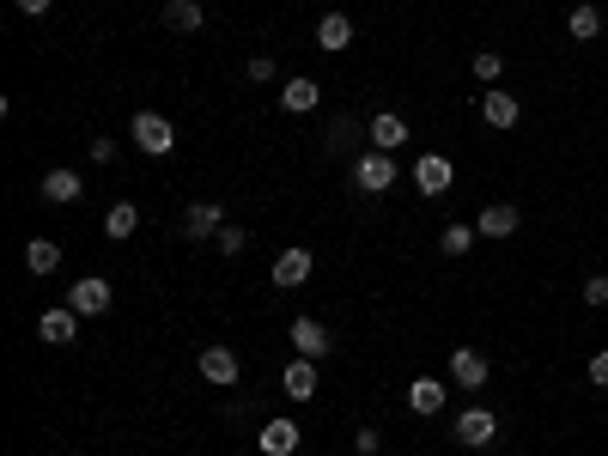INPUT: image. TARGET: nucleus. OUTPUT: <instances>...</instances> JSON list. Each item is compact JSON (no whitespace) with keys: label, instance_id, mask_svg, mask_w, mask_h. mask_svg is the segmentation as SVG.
Instances as JSON below:
<instances>
[{"label":"nucleus","instance_id":"nucleus-2","mask_svg":"<svg viewBox=\"0 0 608 456\" xmlns=\"http://www.w3.org/2000/svg\"><path fill=\"white\" fill-rule=\"evenodd\" d=\"M353 183H359L365 195H384V189L396 183V159H390V152H377V146H371L365 159L353 165Z\"/></svg>","mask_w":608,"mask_h":456},{"label":"nucleus","instance_id":"nucleus-28","mask_svg":"<svg viewBox=\"0 0 608 456\" xmlns=\"http://www.w3.org/2000/svg\"><path fill=\"white\" fill-rule=\"evenodd\" d=\"M353 450H359V456H377V450H384V432H377V426H359V432H353Z\"/></svg>","mask_w":608,"mask_h":456},{"label":"nucleus","instance_id":"nucleus-17","mask_svg":"<svg viewBox=\"0 0 608 456\" xmlns=\"http://www.w3.org/2000/svg\"><path fill=\"white\" fill-rule=\"evenodd\" d=\"M365 134H371V146H377V152H396V146L408 140V122L384 110V116H371V128H365Z\"/></svg>","mask_w":608,"mask_h":456},{"label":"nucleus","instance_id":"nucleus-11","mask_svg":"<svg viewBox=\"0 0 608 456\" xmlns=\"http://www.w3.org/2000/svg\"><path fill=\"white\" fill-rule=\"evenodd\" d=\"M298 438H304V432H298V420H268V426L256 432L262 456H292V450H298Z\"/></svg>","mask_w":608,"mask_h":456},{"label":"nucleus","instance_id":"nucleus-21","mask_svg":"<svg viewBox=\"0 0 608 456\" xmlns=\"http://www.w3.org/2000/svg\"><path fill=\"white\" fill-rule=\"evenodd\" d=\"M25 268H31V274H55V268H61V244L31 238V244H25Z\"/></svg>","mask_w":608,"mask_h":456},{"label":"nucleus","instance_id":"nucleus-18","mask_svg":"<svg viewBox=\"0 0 608 456\" xmlns=\"http://www.w3.org/2000/svg\"><path fill=\"white\" fill-rule=\"evenodd\" d=\"M347 43H353V19H347V13H323V25H317V49L341 55Z\"/></svg>","mask_w":608,"mask_h":456},{"label":"nucleus","instance_id":"nucleus-24","mask_svg":"<svg viewBox=\"0 0 608 456\" xmlns=\"http://www.w3.org/2000/svg\"><path fill=\"white\" fill-rule=\"evenodd\" d=\"M566 31H572V43H590V37L602 31V13H596V7H572V13H566Z\"/></svg>","mask_w":608,"mask_h":456},{"label":"nucleus","instance_id":"nucleus-12","mask_svg":"<svg viewBox=\"0 0 608 456\" xmlns=\"http://www.w3.org/2000/svg\"><path fill=\"white\" fill-rule=\"evenodd\" d=\"M37 189H43V201H55V207H67V201H80V195H86V177L61 165V171H49V177H43Z\"/></svg>","mask_w":608,"mask_h":456},{"label":"nucleus","instance_id":"nucleus-8","mask_svg":"<svg viewBox=\"0 0 608 456\" xmlns=\"http://www.w3.org/2000/svg\"><path fill=\"white\" fill-rule=\"evenodd\" d=\"M280 384H286L292 402H311V396H317V359H304V353H298V359L280 371Z\"/></svg>","mask_w":608,"mask_h":456},{"label":"nucleus","instance_id":"nucleus-4","mask_svg":"<svg viewBox=\"0 0 608 456\" xmlns=\"http://www.w3.org/2000/svg\"><path fill=\"white\" fill-rule=\"evenodd\" d=\"M493 438H499V414H487V408H463V414H456V444L481 450Z\"/></svg>","mask_w":608,"mask_h":456},{"label":"nucleus","instance_id":"nucleus-27","mask_svg":"<svg viewBox=\"0 0 608 456\" xmlns=\"http://www.w3.org/2000/svg\"><path fill=\"white\" fill-rule=\"evenodd\" d=\"M353 140H359V128H353L347 116H335V122H329V152H347Z\"/></svg>","mask_w":608,"mask_h":456},{"label":"nucleus","instance_id":"nucleus-19","mask_svg":"<svg viewBox=\"0 0 608 456\" xmlns=\"http://www.w3.org/2000/svg\"><path fill=\"white\" fill-rule=\"evenodd\" d=\"M481 116H487V128H517L523 104H517L511 92H487V98H481Z\"/></svg>","mask_w":608,"mask_h":456},{"label":"nucleus","instance_id":"nucleus-1","mask_svg":"<svg viewBox=\"0 0 608 456\" xmlns=\"http://www.w3.org/2000/svg\"><path fill=\"white\" fill-rule=\"evenodd\" d=\"M134 146L152 152V159H165V152L177 146V128H171L159 110H140V116H134Z\"/></svg>","mask_w":608,"mask_h":456},{"label":"nucleus","instance_id":"nucleus-3","mask_svg":"<svg viewBox=\"0 0 608 456\" xmlns=\"http://www.w3.org/2000/svg\"><path fill=\"white\" fill-rule=\"evenodd\" d=\"M110 280H98V274H86V280H73L67 286V304H73V311H80V317H104L110 311Z\"/></svg>","mask_w":608,"mask_h":456},{"label":"nucleus","instance_id":"nucleus-15","mask_svg":"<svg viewBox=\"0 0 608 456\" xmlns=\"http://www.w3.org/2000/svg\"><path fill=\"white\" fill-rule=\"evenodd\" d=\"M201 377L207 384H238V353L232 347H207L201 353Z\"/></svg>","mask_w":608,"mask_h":456},{"label":"nucleus","instance_id":"nucleus-6","mask_svg":"<svg viewBox=\"0 0 608 456\" xmlns=\"http://www.w3.org/2000/svg\"><path fill=\"white\" fill-rule=\"evenodd\" d=\"M80 323H86V317L73 311V304H55V311H43V317H37V335H43L49 347H61V341L80 335Z\"/></svg>","mask_w":608,"mask_h":456},{"label":"nucleus","instance_id":"nucleus-13","mask_svg":"<svg viewBox=\"0 0 608 456\" xmlns=\"http://www.w3.org/2000/svg\"><path fill=\"white\" fill-rule=\"evenodd\" d=\"M304 280H311V250H280V256H274V286L292 292V286H304Z\"/></svg>","mask_w":608,"mask_h":456},{"label":"nucleus","instance_id":"nucleus-32","mask_svg":"<svg viewBox=\"0 0 608 456\" xmlns=\"http://www.w3.org/2000/svg\"><path fill=\"white\" fill-rule=\"evenodd\" d=\"M19 13H31V19H43V13H49V0H19Z\"/></svg>","mask_w":608,"mask_h":456},{"label":"nucleus","instance_id":"nucleus-14","mask_svg":"<svg viewBox=\"0 0 608 456\" xmlns=\"http://www.w3.org/2000/svg\"><path fill=\"white\" fill-rule=\"evenodd\" d=\"M517 225H523V213H517L511 201H493V207H487V213L475 219V232H481V238H511Z\"/></svg>","mask_w":608,"mask_h":456},{"label":"nucleus","instance_id":"nucleus-10","mask_svg":"<svg viewBox=\"0 0 608 456\" xmlns=\"http://www.w3.org/2000/svg\"><path fill=\"white\" fill-rule=\"evenodd\" d=\"M450 384L481 390V384H487V359H481L475 347H456V353H450Z\"/></svg>","mask_w":608,"mask_h":456},{"label":"nucleus","instance_id":"nucleus-29","mask_svg":"<svg viewBox=\"0 0 608 456\" xmlns=\"http://www.w3.org/2000/svg\"><path fill=\"white\" fill-rule=\"evenodd\" d=\"M499 67H505V61H499L493 49H481V55H475V80H499Z\"/></svg>","mask_w":608,"mask_h":456},{"label":"nucleus","instance_id":"nucleus-7","mask_svg":"<svg viewBox=\"0 0 608 456\" xmlns=\"http://www.w3.org/2000/svg\"><path fill=\"white\" fill-rule=\"evenodd\" d=\"M414 189H420L426 201L450 189V159H444V152H420V165H414Z\"/></svg>","mask_w":608,"mask_h":456},{"label":"nucleus","instance_id":"nucleus-25","mask_svg":"<svg viewBox=\"0 0 608 456\" xmlns=\"http://www.w3.org/2000/svg\"><path fill=\"white\" fill-rule=\"evenodd\" d=\"M481 232H475V225H444V238H438V250L444 256H469V244H475Z\"/></svg>","mask_w":608,"mask_h":456},{"label":"nucleus","instance_id":"nucleus-20","mask_svg":"<svg viewBox=\"0 0 608 456\" xmlns=\"http://www.w3.org/2000/svg\"><path fill=\"white\" fill-rule=\"evenodd\" d=\"M280 104H286L292 116H304V110L323 104V92H317V80H286V86H280Z\"/></svg>","mask_w":608,"mask_h":456},{"label":"nucleus","instance_id":"nucleus-9","mask_svg":"<svg viewBox=\"0 0 608 456\" xmlns=\"http://www.w3.org/2000/svg\"><path fill=\"white\" fill-rule=\"evenodd\" d=\"M286 335H292V347H298L304 359H329V329H323L317 317H298Z\"/></svg>","mask_w":608,"mask_h":456},{"label":"nucleus","instance_id":"nucleus-5","mask_svg":"<svg viewBox=\"0 0 608 456\" xmlns=\"http://www.w3.org/2000/svg\"><path fill=\"white\" fill-rule=\"evenodd\" d=\"M219 225H225L219 201H189V207H183V238H189V244H201V238H219Z\"/></svg>","mask_w":608,"mask_h":456},{"label":"nucleus","instance_id":"nucleus-22","mask_svg":"<svg viewBox=\"0 0 608 456\" xmlns=\"http://www.w3.org/2000/svg\"><path fill=\"white\" fill-rule=\"evenodd\" d=\"M134 225H140L134 201H116V207L104 213V238H134Z\"/></svg>","mask_w":608,"mask_h":456},{"label":"nucleus","instance_id":"nucleus-26","mask_svg":"<svg viewBox=\"0 0 608 456\" xmlns=\"http://www.w3.org/2000/svg\"><path fill=\"white\" fill-rule=\"evenodd\" d=\"M213 244H219V250H225V256H238V250H244V244H250V232H244V225H232V219H225V225H219V238H213Z\"/></svg>","mask_w":608,"mask_h":456},{"label":"nucleus","instance_id":"nucleus-31","mask_svg":"<svg viewBox=\"0 0 608 456\" xmlns=\"http://www.w3.org/2000/svg\"><path fill=\"white\" fill-rule=\"evenodd\" d=\"M590 384H596V390H608V347L590 359Z\"/></svg>","mask_w":608,"mask_h":456},{"label":"nucleus","instance_id":"nucleus-30","mask_svg":"<svg viewBox=\"0 0 608 456\" xmlns=\"http://www.w3.org/2000/svg\"><path fill=\"white\" fill-rule=\"evenodd\" d=\"M584 304H608V274H590L584 280Z\"/></svg>","mask_w":608,"mask_h":456},{"label":"nucleus","instance_id":"nucleus-23","mask_svg":"<svg viewBox=\"0 0 608 456\" xmlns=\"http://www.w3.org/2000/svg\"><path fill=\"white\" fill-rule=\"evenodd\" d=\"M201 19H207V13L195 7V0H171V7H165V25H171V31H183V37H189V31H201Z\"/></svg>","mask_w":608,"mask_h":456},{"label":"nucleus","instance_id":"nucleus-16","mask_svg":"<svg viewBox=\"0 0 608 456\" xmlns=\"http://www.w3.org/2000/svg\"><path fill=\"white\" fill-rule=\"evenodd\" d=\"M408 408L414 414H444V384H438V377H414V384H408Z\"/></svg>","mask_w":608,"mask_h":456}]
</instances>
